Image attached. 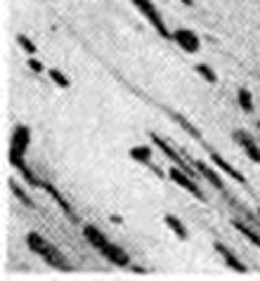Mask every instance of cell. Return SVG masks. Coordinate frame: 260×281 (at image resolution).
Wrapping results in <instances>:
<instances>
[{"label":"cell","instance_id":"obj_4","mask_svg":"<svg viewBox=\"0 0 260 281\" xmlns=\"http://www.w3.org/2000/svg\"><path fill=\"white\" fill-rule=\"evenodd\" d=\"M170 180H173V182H178L180 187H182V189H187L189 194H194L197 199H201V201H204V194H201V189H199V184L194 182L192 175H187V172L182 170V168L173 165V168H170Z\"/></svg>","mask_w":260,"mask_h":281},{"label":"cell","instance_id":"obj_5","mask_svg":"<svg viewBox=\"0 0 260 281\" xmlns=\"http://www.w3.org/2000/svg\"><path fill=\"white\" fill-rule=\"evenodd\" d=\"M151 142H154V144H159V149H161V152L166 154L168 159L173 161V163L178 165V168H182V170H185L187 175H192V168H189V165H187L185 161H182V156H180V154L175 152V149L170 147V144H168V142L163 140V137H159V135H156V133H151Z\"/></svg>","mask_w":260,"mask_h":281},{"label":"cell","instance_id":"obj_14","mask_svg":"<svg viewBox=\"0 0 260 281\" xmlns=\"http://www.w3.org/2000/svg\"><path fill=\"white\" fill-rule=\"evenodd\" d=\"M234 227H236V229H239V232L244 234V236L248 239V241H251V244H253V246H258V248H260V234H258V232H253V229H251V227H248V225H244L242 220H236V222H234Z\"/></svg>","mask_w":260,"mask_h":281},{"label":"cell","instance_id":"obj_17","mask_svg":"<svg viewBox=\"0 0 260 281\" xmlns=\"http://www.w3.org/2000/svg\"><path fill=\"white\" fill-rule=\"evenodd\" d=\"M17 168H19V172H21V175H24V178H26V182L31 184V187H43V184H40V180H38L36 175H33V172L29 170V168H26L24 163H19Z\"/></svg>","mask_w":260,"mask_h":281},{"label":"cell","instance_id":"obj_22","mask_svg":"<svg viewBox=\"0 0 260 281\" xmlns=\"http://www.w3.org/2000/svg\"><path fill=\"white\" fill-rule=\"evenodd\" d=\"M12 191L19 196V199H21V201L26 203V206H33V201H31V199H29V196H24V191L19 189V187H17V184H14V182H12Z\"/></svg>","mask_w":260,"mask_h":281},{"label":"cell","instance_id":"obj_9","mask_svg":"<svg viewBox=\"0 0 260 281\" xmlns=\"http://www.w3.org/2000/svg\"><path fill=\"white\" fill-rule=\"evenodd\" d=\"M194 168H197V170L201 172V175H204V178L208 180V182H211L215 189H225V184H223V180H220V175H218V172L213 170L208 163H204V161H194Z\"/></svg>","mask_w":260,"mask_h":281},{"label":"cell","instance_id":"obj_3","mask_svg":"<svg viewBox=\"0 0 260 281\" xmlns=\"http://www.w3.org/2000/svg\"><path fill=\"white\" fill-rule=\"evenodd\" d=\"M133 3H135V7H137V10H140V12L144 14V17L149 19V24L154 26V29L159 31V33H161L163 38H173V33H170V31L166 29V24H163L161 14L156 12V7L151 5V3H149V0H133Z\"/></svg>","mask_w":260,"mask_h":281},{"label":"cell","instance_id":"obj_7","mask_svg":"<svg viewBox=\"0 0 260 281\" xmlns=\"http://www.w3.org/2000/svg\"><path fill=\"white\" fill-rule=\"evenodd\" d=\"M234 142L242 144V149L248 154V159L253 161V163H260V147H258V142H255L251 135H246L244 130H236V133H234Z\"/></svg>","mask_w":260,"mask_h":281},{"label":"cell","instance_id":"obj_26","mask_svg":"<svg viewBox=\"0 0 260 281\" xmlns=\"http://www.w3.org/2000/svg\"><path fill=\"white\" fill-rule=\"evenodd\" d=\"M258 125H260V123H258Z\"/></svg>","mask_w":260,"mask_h":281},{"label":"cell","instance_id":"obj_19","mask_svg":"<svg viewBox=\"0 0 260 281\" xmlns=\"http://www.w3.org/2000/svg\"><path fill=\"white\" fill-rule=\"evenodd\" d=\"M197 74H201L206 80H208V83H215V80H218V76L213 74L211 67H206V64H199V67H197Z\"/></svg>","mask_w":260,"mask_h":281},{"label":"cell","instance_id":"obj_8","mask_svg":"<svg viewBox=\"0 0 260 281\" xmlns=\"http://www.w3.org/2000/svg\"><path fill=\"white\" fill-rule=\"evenodd\" d=\"M99 251H102V255H104V257H109V260H112L114 265H121V267H125V265L130 263L128 253H125V251H121L118 246H114L112 241H109V244H104V246H102V248H99Z\"/></svg>","mask_w":260,"mask_h":281},{"label":"cell","instance_id":"obj_11","mask_svg":"<svg viewBox=\"0 0 260 281\" xmlns=\"http://www.w3.org/2000/svg\"><path fill=\"white\" fill-rule=\"evenodd\" d=\"M215 251L220 253V255L225 257V263H227V267H232V269H236V272H246V265L244 263H239V260H236V255L232 251H229V248H225L223 244H215Z\"/></svg>","mask_w":260,"mask_h":281},{"label":"cell","instance_id":"obj_20","mask_svg":"<svg viewBox=\"0 0 260 281\" xmlns=\"http://www.w3.org/2000/svg\"><path fill=\"white\" fill-rule=\"evenodd\" d=\"M17 40H19V45H21V48H24L26 52H29V55H36V52H38V48L33 45V40H29L26 36H19Z\"/></svg>","mask_w":260,"mask_h":281},{"label":"cell","instance_id":"obj_21","mask_svg":"<svg viewBox=\"0 0 260 281\" xmlns=\"http://www.w3.org/2000/svg\"><path fill=\"white\" fill-rule=\"evenodd\" d=\"M175 118H178V121H180V123H182V128H185V130H187V133L192 135V137H197V140H199V137H201V135H199V130H194V128H192V125H189V123H187V121H185V118H182V116H175Z\"/></svg>","mask_w":260,"mask_h":281},{"label":"cell","instance_id":"obj_16","mask_svg":"<svg viewBox=\"0 0 260 281\" xmlns=\"http://www.w3.org/2000/svg\"><path fill=\"white\" fill-rule=\"evenodd\" d=\"M236 99H239V104H242L244 111H253V97H251L248 88H239V92H236Z\"/></svg>","mask_w":260,"mask_h":281},{"label":"cell","instance_id":"obj_1","mask_svg":"<svg viewBox=\"0 0 260 281\" xmlns=\"http://www.w3.org/2000/svg\"><path fill=\"white\" fill-rule=\"evenodd\" d=\"M26 244H29V248H31L36 255L43 257L48 265H52V267H57V269H69V265H67V260L62 257V253L57 251L52 244H48L43 236H38L36 232L26 234Z\"/></svg>","mask_w":260,"mask_h":281},{"label":"cell","instance_id":"obj_2","mask_svg":"<svg viewBox=\"0 0 260 281\" xmlns=\"http://www.w3.org/2000/svg\"><path fill=\"white\" fill-rule=\"evenodd\" d=\"M29 140H31V130L26 125H17L12 133V142H10V161L17 168L19 163H24V154L29 147Z\"/></svg>","mask_w":260,"mask_h":281},{"label":"cell","instance_id":"obj_13","mask_svg":"<svg viewBox=\"0 0 260 281\" xmlns=\"http://www.w3.org/2000/svg\"><path fill=\"white\" fill-rule=\"evenodd\" d=\"M130 156L135 161H140V163L149 165V168H154V163H151V149L149 147H133L130 149Z\"/></svg>","mask_w":260,"mask_h":281},{"label":"cell","instance_id":"obj_18","mask_svg":"<svg viewBox=\"0 0 260 281\" xmlns=\"http://www.w3.org/2000/svg\"><path fill=\"white\" fill-rule=\"evenodd\" d=\"M50 78L55 80L59 88H69V78L62 74V71H57V69H50Z\"/></svg>","mask_w":260,"mask_h":281},{"label":"cell","instance_id":"obj_6","mask_svg":"<svg viewBox=\"0 0 260 281\" xmlns=\"http://www.w3.org/2000/svg\"><path fill=\"white\" fill-rule=\"evenodd\" d=\"M173 40L185 50V52H199V45H201L199 43V38H197V33L189 31V29H178L173 33Z\"/></svg>","mask_w":260,"mask_h":281},{"label":"cell","instance_id":"obj_24","mask_svg":"<svg viewBox=\"0 0 260 281\" xmlns=\"http://www.w3.org/2000/svg\"><path fill=\"white\" fill-rule=\"evenodd\" d=\"M182 3H185V5H192V0H182Z\"/></svg>","mask_w":260,"mask_h":281},{"label":"cell","instance_id":"obj_15","mask_svg":"<svg viewBox=\"0 0 260 281\" xmlns=\"http://www.w3.org/2000/svg\"><path fill=\"white\" fill-rule=\"evenodd\" d=\"M166 225L173 229L175 234H178V239H187V229H185V225L175 218V215H166Z\"/></svg>","mask_w":260,"mask_h":281},{"label":"cell","instance_id":"obj_12","mask_svg":"<svg viewBox=\"0 0 260 281\" xmlns=\"http://www.w3.org/2000/svg\"><path fill=\"white\" fill-rule=\"evenodd\" d=\"M83 234H85V239L95 246V248H97V251H99V248H102L104 244H109V239H106L104 234L99 232V229H95V227H90V225H88L85 229H83Z\"/></svg>","mask_w":260,"mask_h":281},{"label":"cell","instance_id":"obj_25","mask_svg":"<svg viewBox=\"0 0 260 281\" xmlns=\"http://www.w3.org/2000/svg\"><path fill=\"white\" fill-rule=\"evenodd\" d=\"M258 215H260V210H258Z\"/></svg>","mask_w":260,"mask_h":281},{"label":"cell","instance_id":"obj_10","mask_svg":"<svg viewBox=\"0 0 260 281\" xmlns=\"http://www.w3.org/2000/svg\"><path fill=\"white\" fill-rule=\"evenodd\" d=\"M211 159H213V163H215L218 168H220V170H225V172H227V175H229V178H234V180H236V182H239V184H244V182H246V178H244L242 172L236 170V168H232V165H229L227 161H225L223 156H220V154L211 152Z\"/></svg>","mask_w":260,"mask_h":281},{"label":"cell","instance_id":"obj_23","mask_svg":"<svg viewBox=\"0 0 260 281\" xmlns=\"http://www.w3.org/2000/svg\"><path fill=\"white\" fill-rule=\"evenodd\" d=\"M29 69H33L36 74H40V71H43V67H40V61H36V59H31V61H29Z\"/></svg>","mask_w":260,"mask_h":281}]
</instances>
